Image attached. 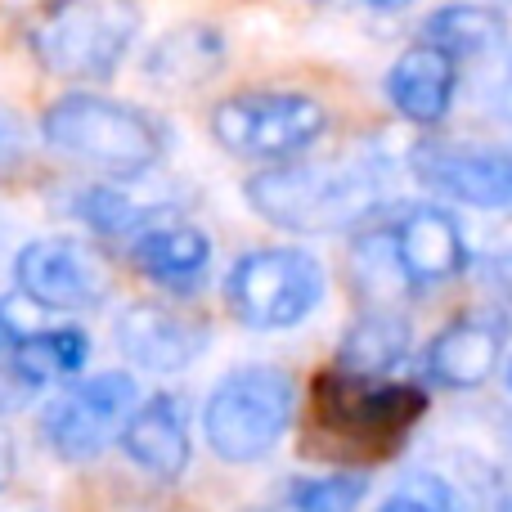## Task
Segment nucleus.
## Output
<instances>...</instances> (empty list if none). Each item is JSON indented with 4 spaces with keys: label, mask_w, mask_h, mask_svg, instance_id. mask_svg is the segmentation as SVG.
<instances>
[{
    "label": "nucleus",
    "mask_w": 512,
    "mask_h": 512,
    "mask_svg": "<svg viewBox=\"0 0 512 512\" xmlns=\"http://www.w3.org/2000/svg\"><path fill=\"white\" fill-rule=\"evenodd\" d=\"M504 360V319L499 315H463L432 337L427 373L450 391H472Z\"/></svg>",
    "instance_id": "4468645a"
},
{
    "label": "nucleus",
    "mask_w": 512,
    "mask_h": 512,
    "mask_svg": "<svg viewBox=\"0 0 512 512\" xmlns=\"http://www.w3.org/2000/svg\"><path fill=\"white\" fill-rule=\"evenodd\" d=\"M409 171L427 194H441L477 212L512 207V144L499 140H418Z\"/></svg>",
    "instance_id": "6e6552de"
},
{
    "label": "nucleus",
    "mask_w": 512,
    "mask_h": 512,
    "mask_svg": "<svg viewBox=\"0 0 512 512\" xmlns=\"http://www.w3.org/2000/svg\"><path fill=\"white\" fill-rule=\"evenodd\" d=\"M221 59H225V41L216 27H203V23H189V27H176L167 32L158 45L149 50L144 68H149V81L167 90H189L198 81H207L212 72H221Z\"/></svg>",
    "instance_id": "a211bd4d"
},
{
    "label": "nucleus",
    "mask_w": 512,
    "mask_h": 512,
    "mask_svg": "<svg viewBox=\"0 0 512 512\" xmlns=\"http://www.w3.org/2000/svg\"><path fill=\"white\" fill-rule=\"evenodd\" d=\"M369 495V481L360 472H342V477H310L297 481L288 495L292 512H355Z\"/></svg>",
    "instance_id": "4be33fe9"
},
{
    "label": "nucleus",
    "mask_w": 512,
    "mask_h": 512,
    "mask_svg": "<svg viewBox=\"0 0 512 512\" xmlns=\"http://www.w3.org/2000/svg\"><path fill=\"white\" fill-rule=\"evenodd\" d=\"M144 27L140 0H45L23 27L36 68L72 86H99L126 63Z\"/></svg>",
    "instance_id": "7ed1b4c3"
},
{
    "label": "nucleus",
    "mask_w": 512,
    "mask_h": 512,
    "mask_svg": "<svg viewBox=\"0 0 512 512\" xmlns=\"http://www.w3.org/2000/svg\"><path fill=\"white\" fill-rule=\"evenodd\" d=\"M41 140L54 158L104 180H140L167 158V126L126 99L90 86L63 90L41 113Z\"/></svg>",
    "instance_id": "f03ea898"
},
{
    "label": "nucleus",
    "mask_w": 512,
    "mask_h": 512,
    "mask_svg": "<svg viewBox=\"0 0 512 512\" xmlns=\"http://www.w3.org/2000/svg\"><path fill=\"white\" fill-rule=\"evenodd\" d=\"M18 158H23V126H18V117L9 113L5 104H0V176H5Z\"/></svg>",
    "instance_id": "a878e982"
},
{
    "label": "nucleus",
    "mask_w": 512,
    "mask_h": 512,
    "mask_svg": "<svg viewBox=\"0 0 512 512\" xmlns=\"http://www.w3.org/2000/svg\"><path fill=\"white\" fill-rule=\"evenodd\" d=\"M315 5H333V9H360V14H400L414 0H315Z\"/></svg>",
    "instance_id": "bb28decb"
},
{
    "label": "nucleus",
    "mask_w": 512,
    "mask_h": 512,
    "mask_svg": "<svg viewBox=\"0 0 512 512\" xmlns=\"http://www.w3.org/2000/svg\"><path fill=\"white\" fill-rule=\"evenodd\" d=\"M5 342H14V333H9V324H5V315H0V346Z\"/></svg>",
    "instance_id": "c85d7f7f"
},
{
    "label": "nucleus",
    "mask_w": 512,
    "mask_h": 512,
    "mask_svg": "<svg viewBox=\"0 0 512 512\" xmlns=\"http://www.w3.org/2000/svg\"><path fill=\"white\" fill-rule=\"evenodd\" d=\"M387 239H391V252H396V265L409 288L445 283L468 265L463 225L454 221V212H445L436 203L400 207L387 221Z\"/></svg>",
    "instance_id": "9b49d317"
},
{
    "label": "nucleus",
    "mask_w": 512,
    "mask_h": 512,
    "mask_svg": "<svg viewBox=\"0 0 512 512\" xmlns=\"http://www.w3.org/2000/svg\"><path fill=\"white\" fill-rule=\"evenodd\" d=\"M427 414V396L405 382L351 378L333 369L315 382V432L310 441H333L346 454H396L400 441L414 432V423Z\"/></svg>",
    "instance_id": "20e7f679"
},
{
    "label": "nucleus",
    "mask_w": 512,
    "mask_h": 512,
    "mask_svg": "<svg viewBox=\"0 0 512 512\" xmlns=\"http://www.w3.org/2000/svg\"><path fill=\"white\" fill-rule=\"evenodd\" d=\"M230 315L248 328H292L324 301V265L301 248H256L225 279Z\"/></svg>",
    "instance_id": "0eeeda50"
},
{
    "label": "nucleus",
    "mask_w": 512,
    "mask_h": 512,
    "mask_svg": "<svg viewBox=\"0 0 512 512\" xmlns=\"http://www.w3.org/2000/svg\"><path fill=\"white\" fill-rule=\"evenodd\" d=\"M14 279L23 297L41 310H90L108 292L99 252L72 234H50V239H32L27 248H18Z\"/></svg>",
    "instance_id": "9d476101"
},
{
    "label": "nucleus",
    "mask_w": 512,
    "mask_h": 512,
    "mask_svg": "<svg viewBox=\"0 0 512 512\" xmlns=\"http://www.w3.org/2000/svg\"><path fill=\"white\" fill-rule=\"evenodd\" d=\"M387 185L391 167L378 153H346L265 167L243 185V194L261 221L288 234H337L378 216Z\"/></svg>",
    "instance_id": "f257e3e1"
},
{
    "label": "nucleus",
    "mask_w": 512,
    "mask_h": 512,
    "mask_svg": "<svg viewBox=\"0 0 512 512\" xmlns=\"http://www.w3.org/2000/svg\"><path fill=\"white\" fill-rule=\"evenodd\" d=\"M5 477H9V450H5V441H0V486H5Z\"/></svg>",
    "instance_id": "cd10ccee"
},
{
    "label": "nucleus",
    "mask_w": 512,
    "mask_h": 512,
    "mask_svg": "<svg viewBox=\"0 0 512 512\" xmlns=\"http://www.w3.org/2000/svg\"><path fill=\"white\" fill-rule=\"evenodd\" d=\"M207 131L230 158L279 167L324 140L328 108L306 90H239L212 104Z\"/></svg>",
    "instance_id": "39448f33"
},
{
    "label": "nucleus",
    "mask_w": 512,
    "mask_h": 512,
    "mask_svg": "<svg viewBox=\"0 0 512 512\" xmlns=\"http://www.w3.org/2000/svg\"><path fill=\"white\" fill-rule=\"evenodd\" d=\"M122 450L135 468L158 481H176L189 468V418L180 396H153L131 414L122 432Z\"/></svg>",
    "instance_id": "2eb2a0df"
},
{
    "label": "nucleus",
    "mask_w": 512,
    "mask_h": 512,
    "mask_svg": "<svg viewBox=\"0 0 512 512\" xmlns=\"http://www.w3.org/2000/svg\"><path fill=\"white\" fill-rule=\"evenodd\" d=\"M212 333L203 319H189L167 306H126L117 315V346L131 364L149 373H176L207 351Z\"/></svg>",
    "instance_id": "ddd939ff"
},
{
    "label": "nucleus",
    "mask_w": 512,
    "mask_h": 512,
    "mask_svg": "<svg viewBox=\"0 0 512 512\" xmlns=\"http://www.w3.org/2000/svg\"><path fill=\"white\" fill-rule=\"evenodd\" d=\"M378 512H463V495L454 481L418 472V477H409V486L396 490Z\"/></svg>",
    "instance_id": "5701e85b"
},
{
    "label": "nucleus",
    "mask_w": 512,
    "mask_h": 512,
    "mask_svg": "<svg viewBox=\"0 0 512 512\" xmlns=\"http://www.w3.org/2000/svg\"><path fill=\"white\" fill-rule=\"evenodd\" d=\"M481 99H486V113L495 117V122L512 126V50L499 54L495 72L486 77V90H481Z\"/></svg>",
    "instance_id": "393cba45"
},
{
    "label": "nucleus",
    "mask_w": 512,
    "mask_h": 512,
    "mask_svg": "<svg viewBox=\"0 0 512 512\" xmlns=\"http://www.w3.org/2000/svg\"><path fill=\"white\" fill-rule=\"evenodd\" d=\"M72 216H77L81 225H90V230H99V234H131V230H149V225H158L153 221L158 212H144V207H135L126 194L104 189V185L81 189V194L72 198Z\"/></svg>",
    "instance_id": "412c9836"
},
{
    "label": "nucleus",
    "mask_w": 512,
    "mask_h": 512,
    "mask_svg": "<svg viewBox=\"0 0 512 512\" xmlns=\"http://www.w3.org/2000/svg\"><path fill=\"white\" fill-rule=\"evenodd\" d=\"M297 391L283 369H234L207 396L203 432L216 459L225 463H256L283 441L292 423Z\"/></svg>",
    "instance_id": "423d86ee"
},
{
    "label": "nucleus",
    "mask_w": 512,
    "mask_h": 512,
    "mask_svg": "<svg viewBox=\"0 0 512 512\" xmlns=\"http://www.w3.org/2000/svg\"><path fill=\"white\" fill-rule=\"evenodd\" d=\"M409 351V324L396 310H369L342 337L337 369L351 378H387Z\"/></svg>",
    "instance_id": "6ab92c4d"
},
{
    "label": "nucleus",
    "mask_w": 512,
    "mask_h": 512,
    "mask_svg": "<svg viewBox=\"0 0 512 512\" xmlns=\"http://www.w3.org/2000/svg\"><path fill=\"white\" fill-rule=\"evenodd\" d=\"M459 68L450 50H441L436 41L418 36L414 45L391 59L382 90H387V104L396 108V117H405L409 126H441L450 117L454 99H459Z\"/></svg>",
    "instance_id": "f8f14e48"
},
{
    "label": "nucleus",
    "mask_w": 512,
    "mask_h": 512,
    "mask_svg": "<svg viewBox=\"0 0 512 512\" xmlns=\"http://www.w3.org/2000/svg\"><path fill=\"white\" fill-rule=\"evenodd\" d=\"M504 5H512V0H504Z\"/></svg>",
    "instance_id": "7c9ffc66"
},
{
    "label": "nucleus",
    "mask_w": 512,
    "mask_h": 512,
    "mask_svg": "<svg viewBox=\"0 0 512 512\" xmlns=\"http://www.w3.org/2000/svg\"><path fill=\"white\" fill-rule=\"evenodd\" d=\"M90 346L81 328H45V333H27L14 342L9 351V373L23 382L27 391L32 387H50V382H63L72 373H81Z\"/></svg>",
    "instance_id": "aec40b11"
},
{
    "label": "nucleus",
    "mask_w": 512,
    "mask_h": 512,
    "mask_svg": "<svg viewBox=\"0 0 512 512\" xmlns=\"http://www.w3.org/2000/svg\"><path fill=\"white\" fill-rule=\"evenodd\" d=\"M140 409V387L131 373H95V378L68 387L41 418V436L59 459L86 463L126 432L131 414Z\"/></svg>",
    "instance_id": "1a4fd4ad"
},
{
    "label": "nucleus",
    "mask_w": 512,
    "mask_h": 512,
    "mask_svg": "<svg viewBox=\"0 0 512 512\" xmlns=\"http://www.w3.org/2000/svg\"><path fill=\"white\" fill-rule=\"evenodd\" d=\"M508 387H512V369H508Z\"/></svg>",
    "instance_id": "c756f323"
},
{
    "label": "nucleus",
    "mask_w": 512,
    "mask_h": 512,
    "mask_svg": "<svg viewBox=\"0 0 512 512\" xmlns=\"http://www.w3.org/2000/svg\"><path fill=\"white\" fill-rule=\"evenodd\" d=\"M131 261L144 279L162 283V288H171V292H189L203 283L207 265H212V239H207L198 225L158 221L135 234Z\"/></svg>",
    "instance_id": "dca6fc26"
},
{
    "label": "nucleus",
    "mask_w": 512,
    "mask_h": 512,
    "mask_svg": "<svg viewBox=\"0 0 512 512\" xmlns=\"http://www.w3.org/2000/svg\"><path fill=\"white\" fill-rule=\"evenodd\" d=\"M477 279H481V288L490 292V301H495L499 319L512 324V243H508V248H495V252L481 256V261H477Z\"/></svg>",
    "instance_id": "b1692460"
},
{
    "label": "nucleus",
    "mask_w": 512,
    "mask_h": 512,
    "mask_svg": "<svg viewBox=\"0 0 512 512\" xmlns=\"http://www.w3.org/2000/svg\"><path fill=\"white\" fill-rule=\"evenodd\" d=\"M423 41H436L454 59H490L508 50V14L490 0H450L423 18Z\"/></svg>",
    "instance_id": "f3484780"
}]
</instances>
